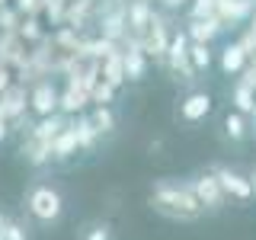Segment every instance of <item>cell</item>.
Here are the masks:
<instances>
[{"instance_id":"cell-1","label":"cell","mask_w":256,"mask_h":240,"mask_svg":"<svg viewBox=\"0 0 256 240\" xmlns=\"http://www.w3.org/2000/svg\"><path fill=\"white\" fill-rule=\"evenodd\" d=\"M148 205L157 214H164L170 221H182V224L198 221L205 214L198 198L189 189V180H176V176H160V180H154V186L148 192Z\"/></svg>"},{"instance_id":"cell-17","label":"cell","mask_w":256,"mask_h":240,"mask_svg":"<svg viewBox=\"0 0 256 240\" xmlns=\"http://www.w3.org/2000/svg\"><path fill=\"white\" fill-rule=\"evenodd\" d=\"M86 106H90V96H86L84 90H77V86L64 84V90L58 96V112H64V116H80V112H86Z\"/></svg>"},{"instance_id":"cell-12","label":"cell","mask_w":256,"mask_h":240,"mask_svg":"<svg viewBox=\"0 0 256 240\" xmlns=\"http://www.w3.org/2000/svg\"><path fill=\"white\" fill-rule=\"evenodd\" d=\"M70 128H74V134H77V148H80V154H96L100 150V132L93 128L90 122V116L86 112H80V116H70Z\"/></svg>"},{"instance_id":"cell-26","label":"cell","mask_w":256,"mask_h":240,"mask_svg":"<svg viewBox=\"0 0 256 240\" xmlns=\"http://www.w3.org/2000/svg\"><path fill=\"white\" fill-rule=\"evenodd\" d=\"M80 240H116L109 221H90L84 230H80Z\"/></svg>"},{"instance_id":"cell-20","label":"cell","mask_w":256,"mask_h":240,"mask_svg":"<svg viewBox=\"0 0 256 240\" xmlns=\"http://www.w3.org/2000/svg\"><path fill=\"white\" fill-rule=\"evenodd\" d=\"M253 134V125H250V116H244V112L230 109L228 116H224V138L228 141H246Z\"/></svg>"},{"instance_id":"cell-16","label":"cell","mask_w":256,"mask_h":240,"mask_svg":"<svg viewBox=\"0 0 256 240\" xmlns=\"http://www.w3.org/2000/svg\"><path fill=\"white\" fill-rule=\"evenodd\" d=\"M100 77L109 80L112 86H125V84H128V77H125V61H122V45L100 61Z\"/></svg>"},{"instance_id":"cell-21","label":"cell","mask_w":256,"mask_h":240,"mask_svg":"<svg viewBox=\"0 0 256 240\" xmlns=\"http://www.w3.org/2000/svg\"><path fill=\"white\" fill-rule=\"evenodd\" d=\"M86 116H90L93 128L100 132V138L116 134V128H118V112L112 109V106H93V109H86Z\"/></svg>"},{"instance_id":"cell-3","label":"cell","mask_w":256,"mask_h":240,"mask_svg":"<svg viewBox=\"0 0 256 240\" xmlns=\"http://www.w3.org/2000/svg\"><path fill=\"white\" fill-rule=\"evenodd\" d=\"M186 180H189V189H192V196L198 198V205H202L205 214L224 212V208L230 205L228 196H224V189H221V182H218V176L212 170H198V173L186 176Z\"/></svg>"},{"instance_id":"cell-31","label":"cell","mask_w":256,"mask_h":240,"mask_svg":"<svg viewBox=\"0 0 256 240\" xmlns=\"http://www.w3.org/2000/svg\"><path fill=\"white\" fill-rule=\"evenodd\" d=\"M0 240H29V234H26V228H22L20 221H6V230H4V237Z\"/></svg>"},{"instance_id":"cell-22","label":"cell","mask_w":256,"mask_h":240,"mask_svg":"<svg viewBox=\"0 0 256 240\" xmlns=\"http://www.w3.org/2000/svg\"><path fill=\"white\" fill-rule=\"evenodd\" d=\"M230 102H234L237 112L253 116V109H256V90H253V86H246L244 80H234V86H230Z\"/></svg>"},{"instance_id":"cell-19","label":"cell","mask_w":256,"mask_h":240,"mask_svg":"<svg viewBox=\"0 0 256 240\" xmlns=\"http://www.w3.org/2000/svg\"><path fill=\"white\" fill-rule=\"evenodd\" d=\"M70 118L64 116V112H54V116H42V118H36V125H32V132L29 134H36V138H42V141H54L58 134L68 128Z\"/></svg>"},{"instance_id":"cell-33","label":"cell","mask_w":256,"mask_h":240,"mask_svg":"<svg viewBox=\"0 0 256 240\" xmlns=\"http://www.w3.org/2000/svg\"><path fill=\"white\" fill-rule=\"evenodd\" d=\"M237 80H244L246 86H253V90H256V58L246 61V68L240 70V77H237Z\"/></svg>"},{"instance_id":"cell-38","label":"cell","mask_w":256,"mask_h":240,"mask_svg":"<svg viewBox=\"0 0 256 240\" xmlns=\"http://www.w3.org/2000/svg\"><path fill=\"white\" fill-rule=\"evenodd\" d=\"M250 182H253V196H256V164H253V170H250Z\"/></svg>"},{"instance_id":"cell-39","label":"cell","mask_w":256,"mask_h":240,"mask_svg":"<svg viewBox=\"0 0 256 240\" xmlns=\"http://www.w3.org/2000/svg\"><path fill=\"white\" fill-rule=\"evenodd\" d=\"M250 125H253V134H256V118H250Z\"/></svg>"},{"instance_id":"cell-11","label":"cell","mask_w":256,"mask_h":240,"mask_svg":"<svg viewBox=\"0 0 256 240\" xmlns=\"http://www.w3.org/2000/svg\"><path fill=\"white\" fill-rule=\"evenodd\" d=\"M154 0H128L125 4V20H128V38H138L148 32L150 20H154Z\"/></svg>"},{"instance_id":"cell-10","label":"cell","mask_w":256,"mask_h":240,"mask_svg":"<svg viewBox=\"0 0 256 240\" xmlns=\"http://www.w3.org/2000/svg\"><path fill=\"white\" fill-rule=\"evenodd\" d=\"M122 61H125V77L128 84H141L148 77V68H150V58L144 54V48L138 38H125L122 42Z\"/></svg>"},{"instance_id":"cell-18","label":"cell","mask_w":256,"mask_h":240,"mask_svg":"<svg viewBox=\"0 0 256 240\" xmlns=\"http://www.w3.org/2000/svg\"><path fill=\"white\" fill-rule=\"evenodd\" d=\"M246 54H244V48H240L237 42H228L221 48V58H218V68H221V74H228V77H240V70L246 68Z\"/></svg>"},{"instance_id":"cell-30","label":"cell","mask_w":256,"mask_h":240,"mask_svg":"<svg viewBox=\"0 0 256 240\" xmlns=\"http://www.w3.org/2000/svg\"><path fill=\"white\" fill-rule=\"evenodd\" d=\"M237 45L244 48V54H246V58H256V32H253V29H244V32H240Z\"/></svg>"},{"instance_id":"cell-41","label":"cell","mask_w":256,"mask_h":240,"mask_svg":"<svg viewBox=\"0 0 256 240\" xmlns=\"http://www.w3.org/2000/svg\"><path fill=\"white\" fill-rule=\"evenodd\" d=\"M250 118H256V109H253V116H250Z\"/></svg>"},{"instance_id":"cell-5","label":"cell","mask_w":256,"mask_h":240,"mask_svg":"<svg viewBox=\"0 0 256 240\" xmlns=\"http://www.w3.org/2000/svg\"><path fill=\"white\" fill-rule=\"evenodd\" d=\"M160 68H166L176 80H186V84H196L198 80L196 68H192V61H189V36H186V29L173 32L170 48H166V58H164Z\"/></svg>"},{"instance_id":"cell-32","label":"cell","mask_w":256,"mask_h":240,"mask_svg":"<svg viewBox=\"0 0 256 240\" xmlns=\"http://www.w3.org/2000/svg\"><path fill=\"white\" fill-rule=\"evenodd\" d=\"M13 6L22 16H38V13H42V6H45V0H16Z\"/></svg>"},{"instance_id":"cell-15","label":"cell","mask_w":256,"mask_h":240,"mask_svg":"<svg viewBox=\"0 0 256 240\" xmlns=\"http://www.w3.org/2000/svg\"><path fill=\"white\" fill-rule=\"evenodd\" d=\"M77 154H80L77 134H74V128H70V122H68V128L52 141V164H68V160H74Z\"/></svg>"},{"instance_id":"cell-13","label":"cell","mask_w":256,"mask_h":240,"mask_svg":"<svg viewBox=\"0 0 256 240\" xmlns=\"http://www.w3.org/2000/svg\"><path fill=\"white\" fill-rule=\"evenodd\" d=\"M20 157L26 160L29 166H48L52 164V141H42L36 134H26L20 144Z\"/></svg>"},{"instance_id":"cell-28","label":"cell","mask_w":256,"mask_h":240,"mask_svg":"<svg viewBox=\"0 0 256 240\" xmlns=\"http://www.w3.org/2000/svg\"><path fill=\"white\" fill-rule=\"evenodd\" d=\"M20 22H22V13L16 10V6H0V32H16L20 29Z\"/></svg>"},{"instance_id":"cell-6","label":"cell","mask_w":256,"mask_h":240,"mask_svg":"<svg viewBox=\"0 0 256 240\" xmlns=\"http://www.w3.org/2000/svg\"><path fill=\"white\" fill-rule=\"evenodd\" d=\"M173 26H170V20H166L164 13H154V20H150V26L148 32L141 36V48H144V54H148L150 61H157V64H164L166 58V48H170V38H173Z\"/></svg>"},{"instance_id":"cell-24","label":"cell","mask_w":256,"mask_h":240,"mask_svg":"<svg viewBox=\"0 0 256 240\" xmlns=\"http://www.w3.org/2000/svg\"><path fill=\"white\" fill-rule=\"evenodd\" d=\"M116 93H118V86H112L109 80H96V86H93V93H90V102L93 106H112L116 102Z\"/></svg>"},{"instance_id":"cell-9","label":"cell","mask_w":256,"mask_h":240,"mask_svg":"<svg viewBox=\"0 0 256 240\" xmlns=\"http://www.w3.org/2000/svg\"><path fill=\"white\" fill-rule=\"evenodd\" d=\"M58 96H61V90L54 86V80H38V84H32L29 86V112L36 118L54 116V112H58Z\"/></svg>"},{"instance_id":"cell-36","label":"cell","mask_w":256,"mask_h":240,"mask_svg":"<svg viewBox=\"0 0 256 240\" xmlns=\"http://www.w3.org/2000/svg\"><path fill=\"white\" fill-rule=\"evenodd\" d=\"M6 221H10V218H6V214L0 212V237H4V230H6Z\"/></svg>"},{"instance_id":"cell-23","label":"cell","mask_w":256,"mask_h":240,"mask_svg":"<svg viewBox=\"0 0 256 240\" xmlns=\"http://www.w3.org/2000/svg\"><path fill=\"white\" fill-rule=\"evenodd\" d=\"M189 61H192V68H196V74L208 70V68H212V61H214L212 45H205V42H189Z\"/></svg>"},{"instance_id":"cell-35","label":"cell","mask_w":256,"mask_h":240,"mask_svg":"<svg viewBox=\"0 0 256 240\" xmlns=\"http://www.w3.org/2000/svg\"><path fill=\"white\" fill-rule=\"evenodd\" d=\"M10 134H13V125L6 122V118H0V144H4V141H10Z\"/></svg>"},{"instance_id":"cell-34","label":"cell","mask_w":256,"mask_h":240,"mask_svg":"<svg viewBox=\"0 0 256 240\" xmlns=\"http://www.w3.org/2000/svg\"><path fill=\"white\" fill-rule=\"evenodd\" d=\"M189 4H192V0H160V6H164L166 13H170V10H182V6H189Z\"/></svg>"},{"instance_id":"cell-4","label":"cell","mask_w":256,"mask_h":240,"mask_svg":"<svg viewBox=\"0 0 256 240\" xmlns=\"http://www.w3.org/2000/svg\"><path fill=\"white\" fill-rule=\"evenodd\" d=\"M208 170L218 176V182H221V189H224V196H228L230 205H253L256 202L250 173H240V170H234V166H228V164H212Z\"/></svg>"},{"instance_id":"cell-14","label":"cell","mask_w":256,"mask_h":240,"mask_svg":"<svg viewBox=\"0 0 256 240\" xmlns=\"http://www.w3.org/2000/svg\"><path fill=\"white\" fill-rule=\"evenodd\" d=\"M186 36H189V42H205V45H212L214 38L224 32L221 26V20H186Z\"/></svg>"},{"instance_id":"cell-40","label":"cell","mask_w":256,"mask_h":240,"mask_svg":"<svg viewBox=\"0 0 256 240\" xmlns=\"http://www.w3.org/2000/svg\"><path fill=\"white\" fill-rule=\"evenodd\" d=\"M0 6H6V0H0Z\"/></svg>"},{"instance_id":"cell-37","label":"cell","mask_w":256,"mask_h":240,"mask_svg":"<svg viewBox=\"0 0 256 240\" xmlns=\"http://www.w3.org/2000/svg\"><path fill=\"white\" fill-rule=\"evenodd\" d=\"M246 29H253V32H256V10H253V16H250V20H246Z\"/></svg>"},{"instance_id":"cell-2","label":"cell","mask_w":256,"mask_h":240,"mask_svg":"<svg viewBox=\"0 0 256 240\" xmlns=\"http://www.w3.org/2000/svg\"><path fill=\"white\" fill-rule=\"evenodd\" d=\"M22 205H26L29 218L36 221V224H42V228L58 224L61 214H64V196H61V189L52 186V182H45V180H36V182L26 189Z\"/></svg>"},{"instance_id":"cell-25","label":"cell","mask_w":256,"mask_h":240,"mask_svg":"<svg viewBox=\"0 0 256 240\" xmlns=\"http://www.w3.org/2000/svg\"><path fill=\"white\" fill-rule=\"evenodd\" d=\"M186 20H218V0H192Z\"/></svg>"},{"instance_id":"cell-8","label":"cell","mask_w":256,"mask_h":240,"mask_svg":"<svg viewBox=\"0 0 256 240\" xmlns=\"http://www.w3.org/2000/svg\"><path fill=\"white\" fill-rule=\"evenodd\" d=\"M26 112H29V90H26V84L13 80V84L0 93V118H6V122L13 125V122H20Z\"/></svg>"},{"instance_id":"cell-29","label":"cell","mask_w":256,"mask_h":240,"mask_svg":"<svg viewBox=\"0 0 256 240\" xmlns=\"http://www.w3.org/2000/svg\"><path fill=\"white\" fill-rule=\"evenodd\" d=\"M68 4L70 0H45V6H42V13L52 20V26H58V22H64V10H68Z\"/></svg>"},{"instance_id":"cell-7","label":"cell","mask_w":256,"mask_h":240,"mask_svg":"<svg viewBox=\"0 0 256 240\" xmlns=\"http://www.w3.org/2000/svg\"><path fill=\"white\" fill-rule=\"evenodd\" d=\"M212 109H214L212 93H208V90H192V93L182 96V102H180V109H176V116H180L186 125H198V122H205V118L212 116Z\"/></svg>"},{"instance_id":"cell-27","label":"cell","mask_w":256,"mask_h":240,"mask_svg":"<svg viewBox=\"0 0 256 240\" xmlns=\"http://www.w3.org/2000/svg\"><path fill=\"white\" fill-rule=\"evenodd\" d=\"M16 32H20L22 42H42V38H45V32H42V26H38L36 16H22V22H20Z\"/></svg>"}]
</instances>
